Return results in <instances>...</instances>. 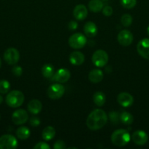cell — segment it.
<instances>
[{
  "label": "cell",
  "instance_id": "obj_20",
  "mask_svg": "<svg viewBox=\"0 0 149 149\" xmlns=\"http://www.w3.org/2000/svg\"><path fill=\"white\" fill-rule=\"evenodd\" d=\"M56 130L53 127L48 126L45 127L42 130V137L45 141H51L55 137Z\"/></svg>",
  "mask_w": 149,
  "mask_h": 149
},
{
  "label": "cell",
  "instance_id": "obj_29",
  "mask_svg": "<svg viewBox=\"0 0 149 149\" xmlns=\"http://www.w3.org/2000/svg\"><path fill=\"white\" fill-rule=\"evenodd\" d=\"M109 117L113 124H118L120 119V115L118 112L111 111L109 113Z\"/></svg>",
  "mask_w": 149,
  "mask_h": 149
},
{
  "label": "cell",
  "instance_id": "obj_12",
  "mask_svg": "<svg viewBox=\"0 0 149 149\" xmlns=\"http://www.w3.org/2000/svg\"><path fill=\"white\" fill-rule=\"evenodd\" d=\"M53 80L59 83L67 82L70 79V72L66 68H60L53 76Z\"/></svg>",
  "mask_w": 149,
  "mask_h": 149
},
{
  "label": "cell",
  "instance_id": "obj_3",
  "mask_svg": "<svg viewBox=\"0 0 149 149\" xmlns=\"http://www.w3.org/2000/svg\"><path fill=\"white\" fill-rule=\"evenodd\" d=\"M24 102V95L19 90H13L7 94L6 103L11 108H18Z\"/></svg>",
  "mask_w": 149,
  "mask_h": 149
},
{
  "label": "cell",
  "instance_id": "obj_19",
  "mask_svg": "<svg viewBox=\"0 0 149 149\" xmlns=\"http://www.w3.org/2000/svg\"><path fill=\"white\" fill-rule=\"evenodd\" d=\"M104 74L102 70L93 69L89 72V79L92 83H99L103 79Z\"/></svg>",
  "mask_w": 149,
  "mask_h": 149
},
{
  "label": "cell",
  "instance_id": "obj_17",
  "mask_svg": "<svg viewBox=\"0 0 149 149\" xmlns=\"http://www.w3.org/2000/svg\"><path fill=\"white\" fill-rule=\"evenodd\" d=\"M69 59L72 65H80L84 63L85 56L82 52L79 51H74L70 54Z\"/></svg>",
  "mask_w": 149,
  "mask_h": 149
},
{
  "label": "cell",
  "instance_id": "obj_14",
  "mask_svg": "<svg viewBox=\"0 0 149 149\" xmlns=\"http://www.w3.org/2000/svg\"><path fill=\"white\" fill-rule=\"evenodd\" d=\"M117 101L119 103L120 106L124 108L129 107L133 104L134 98L132 95L128 93H121L117 97Z\"/></svg>",
  "mask_w": 149,
  "mask_h": 149
},
{
  "label": "cell",
  "instance_id": "obj_4",
  "mask_svg": "<svg viewBox=\"0 0 149 149\" xmlns=\"http://www.w3.org/2000/svg\"><path fill=\"white\" fill-rule=\"evenodd\" d=\"M92 63L95 66L98 68H102L104 67L108 62L109 57L108 53L103 49H98L93 52L92 55Z\"/></svg>",
  "mask_w": 149,
  "mask_h": 149
},
{
  "label": "cell",
  "instance_id": "obj_28",
  "mask_svg": "<svg viewBox=\"0 0 149 149\" xmlns=\"http://www.w3.org/2000/svg\"><path fill=\"white\" fill-rule=\"evenodd\" d=\"M121 4L126 9H131L135 7L137 0H120Z\"/></svg>",
  "mask_w": 149,
  "mask_h": 149
},
{
  "label": "cell",
  "instance_id": "obj_5",
  "mask_svg": "<svg viewBox=\"0 0 149 149\" xmlns=\"http://www.w3.org/2000/svg\"><path fill=\"white\" fill-rule=\"evenodd\" d=\"M69 45L73 49H81L86 45L87 39L85 35L81 33H76L72 35L69 39Z\"/></svg>",
  "mask_w": 149,
  "mask_h": 149
},
{
  "label": "cell",
  "instance_id": "obj_10",
  "mask_svg": "<svg viewBox=\"0 0 149 149\" xmlns=\"http://www.w3.org/2000/svg\"><path fill=\"white\" fill-rule=\"evenodd\" d=\"M137 50L142 58L149 60V39H141L137 45Z\"/></svg>",
  "mask_w": 149,
  "mask_h": 149
},
{
  "label": "cell",
  "instance_id": "obj_22",
  "mask_svg": "<svg viewBox=\"0 0 149 149\" xmlns=\"http://www.w3.org/2000/svg\"><path fill=\"white\" fill-rule=\"evenodd\" d=\"M16 135L20 140H26L30 136V130L26 127H20L16 130Z\"/></svg>",
  "mask_w": 149,
  "mask_h": 149
},
{
  "label": "cell",
  "instance_id": "obj_32",
  "mask_svg": "<svg viewBox=\"0 0 149 149\" xmlns=\"http://www.w3.org/2000/svg\"><path fill=\"white\" fill-rule=\"evenodd\" d=\"M34 149H50V146L44 142H39L34 146Z\"/></svg>",
  "mask_w": 149,
  "mask_h": 149
},
{
  "label": "cell",
  "instance_id": "obj_11",
  "mask_svg": "<svg viewBox=\"0 0 149 149\" xmlns=\"http://www.w3.org/2000/svg\"><path fill=\"white\" fill-rule=\"evenodd\" d=\"M118 42L124 47L129 46L133 42V35L128 30H122L118 34Z\"/></svg>",
  "mask_w": 149,
  "mask_h": 149
},
{
  "label": "cell",
  "instance_id": "obj_7",
  "mask_svg": "<svg viewBox=\"0 0 149 149\" xmlns=\"http://www.w3.org/2000/svg\"><path fill=\"white\" fill-rule=\"evenodd\" d=\"M65 88L64 86L61 84H53L48 87L47 90L48 96L51 99L56 100V99L61 98L64 94Z\"/></svg>",
  "mask_w": 149,
  "mask_h": 149
},
{
  "label": "cell",
  "instance_id": "obj_9",
  "mask_svg": "<svg viewBox=\"0 0 149 149\" xmlns=\"http://www.w3.org/2000/svg\"><path fill=\"white\" fill-rule=\"evenodd\" d=\"M29 119L27 111L24 109H18L12 115V121L15 125H21L25 124Z\"/></svg>",
  "mask_w": 149,
  "mask_h": 149
},
{
  "label": "cell",
  "instance_id": "obj_25",
  "mask_svg": "<svg viewBox=\"0 0 149 149\" xmlns=\"http://www.w3.org/2000/svg\"><path fill=\"white\" fill-rule=\"evenodd\" d=\"M120 120L123 124L126 125H130L134 121V117L130 113L127 111H124L120 114Z\"/></svg>",
  "mask_w": 149,
  "mask_h": 149
},
{
  "label": "cell",
  "instance_id": "obj_26",
  "mask_svg": "<svg viewBox=\"0 0 149 149\" xmlns=\"http://www.w3.org/2000/svg\"><path fill=\"white\" fill-rule=\"evenodd\" d=\"M10 88V84L7 80H0V93L6 94L8 93Z\"/></svg>",
  "mask_w": 149,
  "mask_h": 149
},
{
  "label": "cell",
  "instance_id": "obj_39",
  "mask_svg": "<svg viewBox=\"0 0 149 149\" xmlns=\"http://www.w3.org/2000/svg\"><path fill=\"white\" fill-rule=\"evenodd\" d=\"M102 1H108V0H102Z\"/></svg>",
  "mask_w": 149,
  "mask_h": 149
},
{
  "label": "cell",
  "instance_id": "obj_21",
  "mask_svg": "<svg viewBox=\"0 0 149 149\" xmlns=\"http://www.w3.org/2000/svg\"><path fill=\"white\" fill-rule=\"evenodd\" d=\"M103 3L101 0H91L89 3V10L93 13H99L103 9Z\"/></svg>",
  "mask_w": 149,
  "mask_h": 149
},
{
  "label": "cell",
  "instance_id": "obj_35",
  "mask_svg": "<svg viewBox=\"0 0 149 149\" xmlns=\"http://www.w3.org/2000/svg\"><path fill=\"white\" fill-rule=\"evenodd\" d=\"M77 26H78V24H77V22L74 21V20H71V21L69 23L68 28L69 29H70L71 31H74L75 30V29H77Z\"/></svg>",
  "mask_w": 149,
  "mask_h": 149
},
{
  "label": "cell",
  "instance_id": "obj_31",
  "mask_svg": "<svg viewBox=\"0 0 149 149\" xmlns=\"http://www.w3.org/2000/svg\"><path fill=\"white\" fill-rule=\"evenodd\" d=\"M12 72L16 77H20V76L22 75V73H23V69L19 65H16V66H14L12 69Z\"/></svg>",
  "mask_w": 149,
  "mask_h": 149
},
{
  "label": "cell",
  "instance_id": "obj_33",
  "mask_svg": "<svg viewBox=\"0 0 149 149\" xmlns=\"http://www.w3.org/2000/svg\"><path fill=\"white\" fill-rule=\"evenodd\" d=\"M54 149H64L66 148L65 143L63 141H57L53 145Z\"/></svg>",
  "mask_w": 149,
  "mask_h": 149
},
{
  "label": "cell",
  "instance_id": "obj_8",
  "mask_svg": "<svg viewBox=\"0 0 149 149\" xmlns=\"http://www.w3.org/2000/svg\"><path fill=\"white\" fill-rule=\"evenodd\" d=\"M20 58V53L15 48L10 47L5 50L4 53V59L9 65L16 64Z\"/></svg>",
  "mask_w": 149,
  "mask_h": 149
},
{
  "label": "cell",
  "instance_id": "obj_34",
  "mask_svg": "<svg viewBox=\"0 0 149 149\" xmlns=\"http://www.w3.org/2000/svg\"><path fill=\"white\" fill-rule=\"evenodd\" d=\"M29 123L33 127H37L39 126V124H40V120H39V118L37 117H32V119L29 120Z\"/></svg>",
  "mask_w": 149,
  "mask_h": 149
},
{
  "label": "cell",
  "instance_id": "obj_27",
  "mask_svg": "<svg viewBox=\"0 0 149 149\" xmlns=\"http://www.w3.org/2000/svg\"><path fill=\"white\" fill-rule=\"evenodd\" d=\"M132 17L129 14H124L121 18V23L124 27H129L132 23Z\"/></svg>",
  "mask_w": 149,
  "mask_h": 149
},
{
  "label": "cell",
  "instance_id": "obj_36",
  "mask_svg": "<svg viewBox=\"0 0 149 149\" xmlns=\"http://www.w3.org/2000/svg\"><path fill=\"white\" fill-rule=\"evenodd\" d=\"M2 101H3V98H2V97H1V96L0 95V104H1V103H2Z\"/></svg>",
  "mask_w": 149,
  "mask_h": 149
},
{
  "label": "cell",
  "instance_id": "obj_37",
  "mask_svg": "<svg viewBox=\"0 0 149 149\" xmlns=\"http://www.w3.org/2000/svg\"><path fill=\"white\" fill-rule=\"evenodd\" d=\"M147 32H148V34L149 35V26H148V28H147Z\"/></svg>",
  "mask_w": 149,
  "mask_h": 149
},
{
  "label": "cell",
  "instance_id": "obj_18",
  "mask_svg": "<svg viewBox=\"0 0 149 149\" xmlns=\"http://www.w3.org/2000/svg\"><path fill=\"white\" fill-rule=\"evenodd\" d=\"M27 108L29 111L32 114H37L42 110V105L39 100L34 99V100L29 101V103H28Z\"/></svg>",
  "mask_w": 149,
  "mask_h": 149
},
{
  "label": "cell",
  "instance_id": "obj_2",
  "mask_svg": "<svg viewBox=\"0 0 149 149\" xmlns=\"http://www.w3.org/2000/svg\"><path fill=\"white\" fill-rule=\"evenodd\" d=\"M130 135L127 130L118 129L114 131L111 135V141L113 145L121 147L127 145L130 141Z\"/></svg>",
  "mask_w": 149,
  "mask_h": 149
},
{
  "label": "cell",
  "instance_id": "obj_24",
  "mask_svg": "<svg viewBox=\"0 0 149 149\" xmlns=\"http://www.w3.org/2000/svg\"><path fill=\"white\" fill-rule=\"evenodd\" d=\"M42 74L45 78L51 79L55 74L54 67L51 64H45L42 68Z\"/></svg>",
  "mask_w": 149,
  "mask_h": 149
},
{
  "label": "cell",
  "instance_id": "obj_30",
  "mask_svg": "<svg viewBox=\"0 0 149 149\" xmlns=\"http://www.w3.org/2000/svg\"><path fill=\"white\" fill-rule=\"evenodd\" d=\"M102 11L104 15H105L106 17H110V16L112 15V13H113L112 8L110 6H105V7H103Z\"/></svg>",
  "mask_w": 149,
  "mask_h": 149
},
{
  "label": "cell",
  "instance_id": "obj_1",
  "mask_svg": "<svg viewBox=\"0 0 149 149\" xmlns=\"http://www.w3.org/2000/svg\"><path fill=\"white\" fill-rule=\"evenodd\" d=\"M108 115L102 109L92 111L86 119V125L91 130H98L103 127L108 122Z\"/></svg>",
  "mask_w": 149,
  "mask_h": 149
},
{
  "label": "cell",
  "instance_id": "obj_16",
  "mask_svg": "<svg viewBox=\"0 0 149 149\" xmlns=\"http://www.w3.org/2000/svg\"><path fill=\"white\" fill-rule=\"evenodd\" d=\"M83 31H84L85 34H86L88 37H94V36L97 34V26H96V25L93 22H87V23L84 25Z\"/></svg>",
  "mask_w": 149,
  "mask_h": 149
},
{
  "label": "cell",
  "instance_id": "obj_15",
  "mask_svg": "<svg viewBox=\"0 0 149 149\" xmlns=\"http://www.w3.org/2000/svg\"><path fill=\"white\" fill-rule=\"evenodd\" d=\"M88 15L87 8L83 4H78L73 10V15L77 20H83Z\"/></svg>",
  "mask_w": 149,
  "mask_h": 149
},
{
  "label": "cell",
  "instance_id": "obj_6",
  "mask_svg": "<svg viewBox=\"0 0 149 149\" xmlns=\"http://www.w3.org/2000/svg\"><path fill=\"white\" fill-rule=\"evenodd\" d=\"M18 147V141L13 135H4L0 137V149H15Z\"/></svg>",
  "mask_w": 149,
  "mask_h": 149
},
{
  "label": "cell",
  "instance_id": "obj_23",
  "mask_svg": "<svg viewBox=\"0 0 149 149\" xmlns=\"http://www.w3.org/2000/svg\"><path fill=\"white\" fill-rule=\"evenodd\" d=\"M105 100H106L105 95L102 92H96L93 96V103L97 106H99V107L104 106L105 103Z\"/></svg>",
  "mask_w": 149,
  "mask_h": 149
},
{
  "label": "cell",
  "instance_id": "obj_13",
  "mask_svg": "<svg viewBox=\"0 0 149 149\" xmlns=\"http://www.w3.org/2000/svg\"><path fill=\"white\" fill-rule=\"evenodd\" d=\"M132 141L136 145L143 146L147 143L148 140V136L147 133L143 130H137L132 134Z\"/></svg>",
  "mask_w": 149,
  "mask_h": 149
},
{
  "label": "cell",
  "instance_id": "obj_38",
  "mask_svg": "<svg viewBox=\"0 0 149 149\" xmlns=\"http://www.w3.org/2000/svg\"><path fill=\"white\" fill-rule=\"evenodd\" d=\"M1 66V58H0V68Z\"/></svg>",
  "mask_w": 149,
  "mask_h": 149
}]
</instances>
